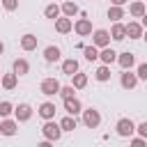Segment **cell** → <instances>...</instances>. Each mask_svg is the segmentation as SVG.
Instances as JSON below:
<instances>
[{
  "mask_svg": "<svg viewBox=\"0 0 147 147\" xmlns=\"http://www.w3.org/2000/svg\"><path fill=\"white\" fill-rule=\"evenodd\" d=\"M41 133H44V140H51V142H57L60 138H62V126H60V122H55V119H48V122H44V126H41Z\"/></svg>",
  "mask_w": 147,
  "mask_h": 147,
  "instance_id": "6da1fadb",
  "label": "cell"
},
{
  "mask_svg": "<svg viewBox=\"0 0 147 147\" xmlns=\"http://www.w3.org/2000/svg\"><path fill=\"white\" fill-rule=\"evenodd\" d=\"M60 90H62V85H60L57 78H44L41 85H39V92L46 94V96H55V94H60Z\"/></svg>",
  "mask_w": 147,
  "mask_h": 147,
  "instance_id": "7a4b0ae2",
  "label": "cell"
},
{
  "mask_svg": "<svg viewBox=\"0 0 147 147\" xmlns=\"http://www.w3.org/2000/svg\"><path fill=\"white\" fill-rule=\"evenodd\" d=\"M115 131H117V136H122V138H131V136L136 133V124H133V119L122 117V119H117Z\"/></svg>",
  "mask_w": 147,
  "mask_h": 147,
  "instance_id": "3957f363",
  "label": "cell"
},
{
  "mask_svg": "<svg viewBox=\"0 0 147 147\" xmlns=\"http://www.w3.org/2000/svg\"><path fill=\"white\" fill-rule=\"evenodd\" d=\"M83 124H85L87 129H96V126L101 124V113H99L96 108H85V110H83Z\"/></svg>",
  "mask_w": 147,
  "mask_h": 147,
  "instance_id": "277c9868",
  "label": "cell"
},
{
  "mask_svg": "<svg viewBox=\"0 0 147 147\" xmlns=\"http://www.w3.org/2000/svg\"><path fill=\"white\" fill-rule=\"evenodd\" d=\"M92 44H94L96 48H108V46H110V32L103 30V28L94 30V32H92Z\"/></svg>",
  "mask_w": 147,
  "mask_h": 147,
  "instance_id": "5b68a950",
  "label": "cell"
},
{
  "mask_svg": "<svg viewBox=\"0 0 147 147\" xmlns=\"http://www.w3.org/2000/svg\"><path fill=\"white\" fill-rule=\"evenodd\" d=\"M32 113H34V110H32L30 103H18V106L14 108V119H16V122H28V119L32 117Z\"/></svg>",
  "mask_w": 147,
  "mask_h": 147,
  "instance_id": "8992f818",
  "label": "cell"
},
{
  "mask_svg": "<svg viewBox=\"0 0 147 147\" xmlns=\"http://www.w3.org/2000/svg\"><path fill=\"white\" fill-rule=\"evenodd\" d=\"M119 85H122L124 90H133V87L138 85V76H136L131 69H126V71L119 74Z\"/></svg>",
  "mask_w": 147,
  "mask_h": 147,
  "instance_id": "52a82bcc",
  "label": "cell"
},
{
  "mask_svg": "<svg viewBox=\"0 0 147 147\" xmlns=\"http://www.w3.org/2000/svg\"><path fill=\"white\" fill-rule=\"evenodd\" d=\"M74 30H76V34L78 37H87V34H92L94 30H92V21L90 18H78L76 23H74Z\"/></svg>",
  "mask_w": 147,
  "mask_h": 147,
  "instance_id": "ba28073f",
  "label": "cell"
},
{
  "mask_svg": "<svg viewBox=\"0 0 147 147\" xmlns=\"http://www.w3.org/2000/svg\"><path fill=\"white\" fill-rule=\"evenodd\" d=\"M37 113L48 122V119H55V113H57V108H55V103L53 101H44L39 108H37Z\"/></svg>",
  "mask_w": 147,
  "mask_h": 147,
  "instance_id": "9c48e42d",
  "label": "cell"
},
{
  "mask_svg": "<svg viewBox=\"0 0 147 147\" xmlns=\"http://www.w3.org/2000/svg\"><path fill=\"white\" fill-rule=\"evenodd\" d=\"M37 44H39V39H37V34H32V32H25V34L21 37V48H23L25 53L34 51V48H37Z\"/></svg>",
  "mask_w": 147,
  "mask_h": 147,
  "instance_id": "30bf717a",
  "label": "cell"
},
{
  "mask_svg": "<svg viewBox=\"0 0 147 147\" xmlns=\"http://www.w3.org/2000/svg\"><path fill=\"white\" fill-rule=\"evenodd\" d=\"M64 110H67V115H71V117H76V115H80L83 113V103H80V99H67L64 101Z\"/></svg>",
  "mask_w": 147,
  "mask_h": 147,
  "instance_id": "8fae6325",
  "label": "cell"
},
{
  "mask_svg": "<svg viewBox=\"0 0 147 147\" xmlns=\"http://www.w3.org/2000/svg\"><path fill=\"white\" fill-rule=\"evenodd\" d=\"M16 131H18V122L16 119H2L0 122V136H16Z\"/></svg>",
  "mask_w": 147,
  "mask_h": 147,
  "instance_id": "7c38bea8",
  "label": "cell"
},
{
  "mask_svg": "<svg viewBox=\"0 0 147 147\" xmlns=\"http://www.w3.org/2000/svg\"><path fill=\"white\" fill-rule=\"evenodd\" d=\"M142 34H145V28H142L138 21H131V23L126 25V37H129V39H142Z\"/></svg>",
  "mask_w": 147,
  "mask_h": 147,
  "instance_id": "4fadbf2b",
  "label": "cell"
},
{
  "mask_svg": "<svg viewBox=\"0 0 147 147\" xmlns=\"http://www.w3.org/2000/svg\"><path fill=\"white\" fill-rule=\"evenodd\" d=\"M117 64L122 67V71H126V69H131V67L136 64V55H133V53H129V51H124V53H119V55H117Z\"/></svg>",
  "mask_w": 147,
  "mask_h": 147,
  "instance_id": "5bb4252c",
  "label": "cell"
},
{
  "mask_svg": "<svg viewBox=\"0 0 147 147\" xmlns=\"http://www.w3.org/2000/svg\"><path fill=\"white\" fill-rule=\"evenodd\" d=\"M11 71H14L16 76H25V74H30V62H28L25 57H16L14 64H11Z\"/></svg>",
  "mask_w": 147,
  "mask_h": 147,
  "instance_id": "9a60e30c",
  "label": "cell"
},
{
  "mask_svg": "<svg viewBox=\"0 0 147 147\" xmlns=\"http://www.w3.org/2000/svg\"><path fill=\"white\" fill-rule=\"evenodd\" d=\"M117 55H119V53H115V51H113L110 46H108V48H101V51H99V60H101V62H103L106 67H110L113 62H117Z\"/></svg>",
  "mask_w": 147,
  "mask_h": 147,
  "instance_id": "2e32d148",
  "label": "cell"
},
{
  "mask_svg": "<svg viewBox=\"0 0 147 147\" xmlns=\"http://www.w3.org/2000/svg\"><path fill=\"white\" fill-rule=\"evenodd\" d=\"M62 74H64V76H76V74H78V60H76V57L62 60Z\"/></svg>",
  "mask_w": 147,
  "mask_h": 147,
  "instance_id": "e0dca14e",
  "label": "cell"
},
{
  "mask_svg": "<svg viewBox=\"0 0 147 147\" xmlns=\"http://www.w3.org/2000/svg\"><path fill=\"white\" fill-rule=\"evenodd\" d=\"M55 30H57L60 34H67V32H71V30H74V21H71V18H67V16H60V18L55 21Z\"/></svg>",
  "mask_w": 147,
  "mask_h": 147,
  "instance_id": "ac0fdd59",
  "label": "cell"
},
{
  "mask_svg": "<svg viewBox=\"0 0 147 147\" xmlns=\"http://www.w3.org/2000/svg\"><path fill=\"white\" fill-rule=\"evenodd\" d=\"M110 39L124 41V39H126V25H124V23H113V28H110Z\"/></svg>",
  "mask_w": 147,
  "mask_h": 147,
  "instance_id": "d6986e66",
  "label": "cell"
},
{
  "mask_svg": "<svg viewBox=\"0 0 147 147\" xmlns=\"http://www.w3.org/2000/svg\"><path fill=\"white\" fill-rule=\"evenodd\" d=\"M129 14H131L133 18H142V16L147 14V7H145V2H140V0L131 2V5H129Z\"/></svg>",
  "mask_w": 147,
  "mask_h": 147,
  "instance_id": "ffe728a7",
  "label": "cell"
},
{
  "mask_svg": "<svg viewBox=\"0 0 147 147\" xmlns=\"http://www.w3.org/2000/svg\"><path fill=\"white\" fill-rule=\"evenodd\" d=\"M106 16H108L113 23H122V18H124V7H115V5H110L108 11H106Z\"/></svg>",
  "mask_w": 147,
  "mask_h": 147,
  "instance_id": "44dd1931",
  "label": "cell"
},
{
  "mask_svg": "<svg viewBox=\"0 0 147 147\" xmlns=\"http://www.w3.org/2000/svg\"><path fill=\"white\" fill-rule=\"evenodd\" d=\"M60 55H62V51H60L57 46H46V48H44V60H46V62H51V64H53V62H57V60H60Z\"/></svg>",
  "mask_w": 147,
  "mask_h": 147,
  "instance_id": "7402d4cb",
  "label": "cell"
},
{
  "mask_svg": "<svg viewBox=\"0 0 147 147\" xmlns=\"http://www.w3.org/2000/svg\"><path fill=\"white\" fill-rule=\"evenodd\" d=\"M60 7H62V14H64L67 18H74V16L80 11V9H78V5H76L74 0H67V2H62Z\"/></svg>",
  "mask_w": 147,
  "mask_h": 147,
  "instance_id": "603a6c76",
  "label": "cell"
},
{
  "mask_svg": "<svg viewBox=\"0 0 147 147\" xmlns=\"http://www.w3.org/2000/svg\"><path fill=\"white\" fill-rule=\"evenodd\" d=\"M0 85L5 87V90H14L16 85H18V76L11 71V74H2V80H0Z\"/></svg>",
  "mask_w": 147,
  "mask_h": 147,
  "instance_id": "cb8c5ba5",
  "label": "cell"
},
{
  "mask_svg": "<svg viewBox=\"0 0 147 147\" xmlns=\"http://www.w3.org/2000/svg\"><path fill=\"white\" fill-rule=\"evenodd\" d=\"M60 14H62V7H60V5H55V2L46 5V9H44V16H46V18H53V21H57V18H60Z\"/></svg>",
  "mask_w": 147,
  "mask_h": 147,
  "instance_id": "d4e9b609",
  "label": "cell"
},
{
  "mask_svg": "<svg viewBox=\"0 0 147 147\" xmlns=\"http://www.w3.org/2000/svg\"><path fill=\"white\" fill-rule=\"evenodd\" d=\"M94 78L99 80V83H108L110 80V67H106V64H101L96 71H94Z\"/></svg>",
  "mask_w": 147,
  "mask_h": 147,
  "instance_id": "484cf974",
  "label": "cell"
},
{
  "mask_svg": "<svg viewBox=\"0 0 147 147\" xmlns=\"http://www.w3.org/2000/svg\"><path fill=\"white\" fill-rule=\"evenodd\" d=\"M71 85L76 87V90H83V87H87V74H76V76H71Z\"/></svg>",
  "mask_w": 147,
  "mask_h": 147,
  "instance_id": "4316f807",
  "label": "cell"
},
{
  "mask_svg": "<svg viewBox=\"0 0 147 147\" xmlns=\"http://www.w3.org/2000/svg\"><path fill=\"white\" fill-rule=\"evenodd\" d=\"M60 126H62V131H74V129L78 126V122H76V117H71V115H64V117L60 119Z\"/></svg>",
  "mask_w": 147,
  "mask_h": 147,
  "instance_id": "83f0119b",
  "label": "cell"
},
{
  "mask_svg": "<svg viewBox=\"0 0 147 147\" xmlns=\"http://www.w3.org/2000/svg\"><path fill=\"white\" fill-rule=\"evenodd\" d=\"M83 55H85V60L87 62H94V60H99V48L92 44V46H85L83 48Z\"/></svg>",
  "mask_w": 147,
  "mask_h": 147,
  "instance_id": "f1b7e54d",
  "label": "cell"
},
{
  "mask_svg": "<svg viewBox=\"0 0 147 147\" xmlns=\"http://www.w3.org/2000/svg\"><path fill=\"white\" fill-rule=\"evenodd\" d=\"M60 96H62V101H67V99H74V96H76V87H74V85H62V90H60Z\"/></svg>",
  "mask_w": 147,
  "mask_h": 147,
  "instance_id": "f546056e",
  "label": "cell"
},
{
  "mask_svg": "<svg viewBox=\"0 0 147 147\" xmlns=\"http://www.w3.org/2000/svg\"><path fill=\"white\" fill-rule=\"evenodd\" d=\"M14 108H16V106H11L9 101H0V117H2V119H7V117L14 113Z\"/></svg>",
  "mask_w": 147,
  "mask_h": 147,
  "instance_id": "4dcf8cb0",
  "label": "cell"
},
{
  "mask_svg": "<svg viewBox=\"0 0 147 147\" xmlns=\"http://www.w3.org/2000/svg\"><path fill=\"white\" fill-rule=\"evenodd\" d=\"M136 76H138V80H147V62L138 64V69H136Z\"/></svg>",
  "mask_w": 147,
  "mask_h": 147,
  "instance_id": "1f68e13d",
  "label": "cell"
},
{
  "mask_svg": "<svg viewBox=\"0 0 147 147\" xmlns=\"http://www.w3.org/2000/svg\"><path fill=\"white\" fill-rule=\"evenodd\" d=\"M2 7L7 11H16L18 9V0H2Z\"/></svg>",
  "mask_w": 147,
  "mask_h": 147,
  "instance_id": "d6a6232c",
  "label": "cell"
},
{
  "mask_svg": "<svg viewBox=\"0 0 147 147\" xmlns=\"http://www.w3.org/2000/svg\"><path fill=\"white\" fill-rule=\"evenodd\" d=\"M136 133H138L140 138H145V140H147V122H140V124L136 126Z\"/></svg>",
  "mask_w": 147,
  "mask_h": 147,
  "instance_id": "836d02e7",
  "label": "cell"
},
{
  "mask_svg": "<svg viewBox=\"0 0 147 147\" xmlns=\"http://www.w3.org/2000/svg\"><path fill=\"white\" fill-rule=\"evenodd\" d=\"M129 147H147V140L138 136V138H133V140H131V145H129Z\"/></svg>",
  "mask_w": 147,
  "mask_h": 147,
  "instance_id": "e575fe53",
  "label": "cell"
},
{
  "mask_svg": "<svg viewBox=\"0 0 147 147\" xmlns=\"http://www.w3.org/2000/svg\"><path fill=\"white\" fill-rule=\"evenodd\" d=\"M37 147H55L51 140H41V142H37Z\"/></svg>",
  "mask_w": 147,
  "mask_h": 147,
  "instance_id": "d590c367",
  "label": "cell"
},
{
  "mask_svg": "<svg viewBox=\"0 0 147 147\" xmlns=\"http://www.w3.org/2000/svg\"><path fill=\"white\" fill-rule=\"evenodd\" d=\"M110 2H113V5H115V7H124V5H126V2H129V0H110Z\"/></svg>",
  "mask_w": 147,
  "mask_h": 147,
  "instance_id": "8d00e7d4",
  "label": "cell"
},
{
  "mask_svg": "<svg viewBox=\"0 0 147 147\" xmlns=\"http://www.w3.org/2000/svg\"><path fill=\"white\" fill-rule=\"evenodd\" d=\"M140 25H142V28H147V14H145V16L140 18Z\"/></svg>",
  "mask_w": 147,
  "mask_h": 147,
  "instance_id": "74e56055",
  "label": "cell"
},
{
  "mask_svg": "<svg viewBox=\"0 0 147 147\" xmlns=\"http://www.w3.org/2000/svg\"><path fill=\"white\" fill-rule=\"evenodd\" d=\"M2 53H5V44L0 41V55H2Z\"/></svg>",
  "mask_w": 147,
  "mask_h": 147,
  "instance_id": "f35d334b",
  "label": "cell"
},
{
  "mask_svg": "<svg viewBox=\"0 0 147 147\" xmlns=\"http://www.w3.org/2000/svg\"><path fill=\"white\" fill-rule=\"evenodd\" d=\"M142 39H145V41H147V32H145V34H142Z\"/></svg>",
  "mask_w": 147,
  "mask_h": 147,
  "instance_id": "ab89813d",
  "label": "cell"
},
{
  "mask_svg": "<svg viewBox=\"0 0 147 147\" xmlns=\"http://www.w3.org/2000/svg\"><path fill=\"white\" fill-rule=\"evenodd\" d=\"M0 80H2V76H0Z\"/></svg>",
  "mask_w": 147,
  "mask_h": 147,
  "instance_id": "60d3db41",
  "label": "cell"
}]
</instances>
